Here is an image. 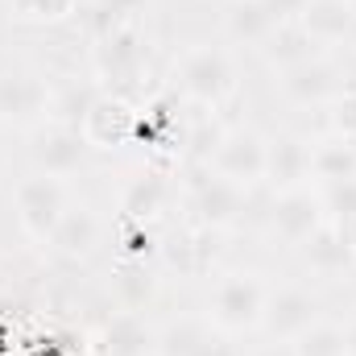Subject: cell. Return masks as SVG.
<instances>
[{
  "label": "cell",
  "mask_w": 356,
  "mask_h": 356,
  "mask_svg": "<svg viewBox=\"0 0 356 356\" xmlns=\"http://www.w3.org/2000/svg\"><path fill=\"white\" fill-rule=\"evenodd\" d=\"M311 54H319V46L302 33V25L298 21H290V25H277L273 29V38L266 42V58L282 71V67H290V63H298V58H311Z\"/></svg>",
  "instance_id": "484cf974"
},
{
  "label": "cell",
  "mask_w": 356,
  "mask_h": 356,
  "mask_svg": "<svg viewBox=\"0 0 356 356\" xmlns=\"http://www.w3.org/2000/svg\"><path fill=\"white\" fill-rule=\"evenodd\" d=\"M307 4H311V0H266V8L273 13V21H277V25H290V21H298Z\"/></svg>",
  "instance_id": "1f68e13d"
},
{
  "label": "cell",
  "mask_w": 356,
  "mask_h": 356,
  "mask_svg": "<svg viewBox=\"0 0 356 356\" xmlns=\"http://www.w3.org/2000/svg\"><path fill=\"white\" fill-rule=\"evenodd\" d=\"M50 91L54 83L33 71H4L0 75V120L38 129L50 120Z\"/></svg>",
  "instance_id": "9a60e30c"
},
{
  "label": "cell",
  "mask_w": 356,
  "mask_h": 356,
  "mask_svg": "<svg viewBox=\"0 0 356 356\" xmlns=\"http://www.w3.org/2000/svg\"><path fill=\"white\" fill-rule=\"evenodd\" d=\"M224 38L236 42V46H253V50H266V42L273 38L277 21L266 8V0H228L224 4Z\"/></svg>",
  "instance_id": "7402d4cb"
},
{
  "label": "cell",
  "mask_w": 356,
  "mask_h": 356,
  "mask_svg": "<svg viewBox=\"0 0 356 356\" xmlns=\"http://www.w3.org/2000/svg\"><path fill=\"white\" fill-rule=\"evenodd\" d=\"M99 356H154L158 353V327L145 319V311H124L116 307L99 323Z\"/></svg>",
  "instance_id": "2e32d148"
},
{
  "label": "cell",
  "mask_w": 356,
  "mask_h": 356,
  "mask_svg": "<svg viewBox=\"0 0 356 356\" xmlns=\"http://www.w3.org/2000/svg\"><path fill=\"white\" fill-rule=\"evenodd\" d=\"M99 236H104L99 216L91 211L88 203H71L67 216L58 220V228H54V236H50L46 249L54 257H63V261H88L91 253L99 249Z\"/></svg>",
  "instance_id": "d6986e66"
},
{
  "label": "cell",
  "mask_w": 356,
  "mask_h": 356,
  "mask_svg": "<svg viewBox=\"0 0 356 356\" xmlns=\"http://www.w3.org/2000/svg\"><path fill=\"white\" fill-rule=\"evenodd\" d=\"M266 154H269V137H261L249 124H236V129L220 133V141H216V149H211V158L203 166L224 175L236 186L253 191L257 182H266Z\"/></svg>",
  "instance_id": "9c48e42d"
},
{
  "label": "cell",
  "mask_w": 356,
  "mask_h": 356,
  "mask_svg": "<svg viewBox=\"0 0 356 356\" xmlns=\"http://www.w3.org/2000/svg\"><path fill=\"white\" fill-rule=\"evenodd\" d=\"M253 356H294V344H282V340H269V344H261Z\"/></svg>",
  "instance_id": "d6a6232c"
},
{
  "label": "cell",
  "mask_w": 356,
  "mask_h": 356,
  "mask_svg": "<svg viewBox=\"0 0 356 356\" xmlns=\"http://www.w3.org/2000/svg\"><path fill=\"white\" fill-rule=\"evenodd\" d=\"M323 319V298L311 290V286H282V290H269L266 298V315H261V327L266 340H282V344H294L302 332H311L315 323Z\"/></svg>",
  "instance_id": "8fae6325"
},
{
  "label": "cell",
  "mask_w": 356,
  "mask_h": 356,
  "mask_svg": "<svg viewBox=\"0 0 356 356\" xmlns=\"http://www.w3.org/2000/svg\"><path fill=\"white\" fill-rule=\"evenodd\" d=\"M236 91V67L224 46H191L175 63V95L199 108H220Z\"/></svg>",
  "instance_id": "277c9868"
},
{
  "label": "cell",
  "mask_w": 356,
  "mask_h": 356,
  "mask_svg": "<svg viewBox=\"0 0 356 356\" xmlns=\"http://www.w3.org/2000/svg\"><path fill=\"white\" fill-rule=\"evenodd\" d=\"M175 199H178L175 170H170V166L145 162L137 175L124 178V186H120V199H116L120 224H145V228H154V224L170 211Z\"/></svg>",
  "instance_id": "30bf717a"
},
{
  "label": "cell",
  "mask_w": 356,
  "mask_h": 356,
  "mask_svg": "<svg viewBox=\"0 0 356 356\" xmlns=\"http://www.w3.org/2000/svg\"><path fill=\"white\" fill-rule=\"evenodd\" d=\"M298 253H302V266L315 277H348V273H356V245L332 224H323Z\"/></svg>",
  "instance_id": "44dd1931"
},
{
  "label": "cell",
  "mask_w": 356,
  "mask_h": 356,
  "mask_svg": "<svg viewBox=\"0 0 356 356\" xmlns=\"http://www.w3.org/2000/svg\"><path fill=\"white\" fill-rule=\"evenodd\" d=\"M0 175H4V154H0Z\"/></svg>",
  "instance_id": "e575fe53"
},
{
  "label": "cell",
  "mask_w": 356,
  "mask_h": 356,
  "mask_svg": "<svg viewBox=\"0 0 356 356\" xmlns=\"http://www.w3.org/2000/svg\"><path fill=\"white\" fill-rule=\"evenodd\" d=\"M266 182L277 191H294L311 182V141L298 133H277L269 137V154H266Z\"/></svg>",
  "instance_id": "ac0fdd59"
},
{
  "label": "cell",
  "mask_w": 356,
  "mask_h": 356,
  "mask_svg": "<svg viewBox=\"0 0 356 356\" xmlns=\"http://www.w3.org/2000/svg\"><path fill=\"white\" fill-rule=\"evenodd\" d=\"M91 79L112 95L133 99L141 79L149 75V38L141 25H116V29H95L91 33Z\"/></svg>",
  "instance_id": "6da1fadb"
},
{
  "label": "cell",
  "mask_w": 356,
  "mask_h": 356,
  "mask_svg": "<svg viewBox=\"0 0 356 356\" xmlns=\"http://www.w3.org/2000/svg\"><path fill=\"white\" fill-rule=\"evenodd\" d=\"M79 133L88 137V145L95 154H116L124 145L137 141V104L124 99V95H112V91H99L95 104L88 108Z\"/></svg>",
  "instance_id": "4fadbf2b"
},
{
  "label": "cell",
  "mask_w": 356,
  "mask_h": 356,
  "mask_svg": "<svg viewBox=\"0 0 356 356\" xmlns=\"http://www.w3.org/2000/svg\"><path fill=\"white\" fill-rule=\"evenodd\" d=\"M158 282H162V269L154 261H116L112 298L124 311H149L154 298H158Z\"/></svg>",
  "instance_id": "603a6c76"
},
{
  "label": "cell",
  "mask_w": 356,
  "mask_h": 356,
  "mask_svg": "<svg viewBox=\"0 0 356 356\" xmlns=\"http://www.w3.org/2000/svg\"><path fill=\"white\" fill-rule=\"evenodd\" d=\"M4 8L21 25H63L79 13V0H4Z\"/></svg>",
  "instance_id": "4316f807"
},
{
  "label": "cell",
  "mask_w": 356,
  "mask_h": 356,
  "mask_svg": "<svg viewBox=\"0 0 356 356\" xmlns=\"http://www.w3.org/2000/svg\"><path fill=\"white\" fill-rule=\"evenodd\" d=\"M178 199H182L191 224L211 228V232H228L249 216V186H236L207 166H191Z\"/></svg>",
  "instance_id": "7a4b0ae2"
},
{
  "label": "cell",
  "mask_w": 356,
  "mask_h": 356,
  "mask_svg": "<svg viewBox=\"0 0 356 356\" xmlns=\"http://www.w3.org/2000/svg\"><path fill=\"white\" fill-rule=\"evenodd\" d=\"M344 348H348V356H356V319L344 323Z\"/></svg>",
  "instance_id": "836d02e7"
},
{
  "label": "cell",
  "mask_w": 356,
  "mask_h": 356,
  "mask_svg": "<svg viewBox=\"0 0 356 356\" xmlns=\"http://www.w3.org/2000/svg\"><path fill=\"white\" fill-rule=\"evenodd\" d=\"M266 282L249 269H232V273H220V282L211 286V298H207V323L228 332V336H249L261 327V315H266Z\"/></svg>",
  "instance_id": "3957f363"
},
{
  "label": "cell",
  "mask_w": 356,
  "mask_h": 356,
  "mask_svg": "<svg viewBox=\"0 0 356 356\" xmlns=\"http://www.w3.org/2000/svg\"><path fill=\"white\" fill-rule=\"evenodd\" d=\"M298 25H302V33H307L319 50L344 46V42L356 38V13H353L348 0H311V4L302 8Z\"/></svg>",
  "instance_id": "ffe728a7"
},
{
  "label": "cell",
  "mask_w": 356,
  "mask_h": 356,
  "mask_svg": "<svg viewBox=\"0 0 356 356\" xmlns=\"http://www.w3.org/2000/svg\"><path fill=\"white\" fill-rule=\"evenodd\" d=\"M158 353L162 356H245L236 344V336L211 327L199 315H182L170 319L166 327H158Z\"/></svg>",
  "instance_id": "5bb4252c"
},
{
  "label": "cell",
  "mask_w": 356,
  "mask_h": 356,
  "mask_svg": "<svg viewBox=\"0 0 356 356\" xmlns=\"http://www.w3.org/2000/svg\"><path fill=\"white\" fill-rule=\"evenodd\" d=\"M99 154L88 145V137L75 129V124H63V120H42L38 129H29V162L38 175L50 178H75L91 170Z\"/></svg>",
  "instance_id": "8992f818"
},
{
  "label": "cell",
  "mask_w": 356,
  "mask_h": 356,
  "mask_svg": "<svg viewBox=\"0 0 356 356\" xmlns=\"http://www.w3.org/2000/svg\"><path fill=\"white\" fill-rule=\"evenodd\" d=\"M186 116L175 91H158L154 99H145V108L137 112V141L149 149L154 166H170L175 170L178 158L186 154Z\"/></svg>",
  "instance_id": "52a82bcc"
},
{
  "label": "cell",
  "mask_w": 356,
  "mask_h": 356,
  "mask_svg": "<svg viewBox=\"0 0 356 356\" xmlns=\"http://www.w3.org/2000/svg\"><path fill=\"white\" fill-rule=\"evenodd\" d=\"M154 356H162V353H154Z\"/></svg>",
  "instance_id": "8d00e7d4"
},
{
  "label": "cell",
  "mask_w": 356,
  "mask_h": 356,
  "mask_svg": "<svg viewBox=\"0 0 356 356\" xmlns=\"http://www.w3.org/2000/svg\"><path fill=\"white\" fill-rule=\"evenodd\" d=\"M327 224V207L319 186H294V191H277L269 203V236L286 249H302L319 228Z\"/></svg>",
  "instance_id": "ba28073f"
},
{
  "label": "cell",
  "mask_w": 356,
  "mask_h": 356,
  "mask_svg": "<svg viewBox=\"0 0 356 356\" xmlns=\"http://www.w3.org/2000/svg\"><path fill=\"white\" fill-rule=\"evenodd\" d=\"M319 195H323V207H327V224L340 228V232L356 245V178L319 186Z\"/></svg>",
  "instance_id": "83f0119b"
},
{
  "label": "cell",
  "mask_w": 356,
  "mask_h": 356,
  "mask_svg": "<svg viewBox=\"0 0 356 356\" xmlns=\"http://www.w3.org/2000/svg\"><path fill=\"white\" fill-rule=\"evenodd\" d=\"M277 88H282V95H286L294 108H327L348 83H344L340 67L319 50V54H311V58H298V63L282 67V71H277Z\"/></svg>",
  "instance_id": "7c38bea8"
},
{
  "label": "cell",
  "mask_w": 356,
  "mask_h": 356,
  "mask_svg": "<svg viewBox=\"0 0 356 356\" xmlns=\"http://www.w3.org/2000/svg\"><path fill=\"white\" fill-rule=\"evenodd\" d=\"M348 178H356V141L332 137V133L311 141V182L315 186H332Z\"/></svg>",
  "instance_id": "cb8c5ba5"
},
{
  "label": "cell",
  "mask_w": 356,
  "mask_h": 356,
  "mask_svg": "<svg viewBox=\"0 0 356 356\" xmlns=\"http://www.w3.org/2000/svg\"><path fill=\"white\" fill-rule=\"evenodd\" d=\"M211 257H216V232L211 228H199V224H182L175 236H166L158 245V261L166 269H178L182 277H199L211 269Z\"/></svg>",
  "instance_id": "e0dca14e"
},
{
  "label": "cell",
  "mask_w": 356,
  "mask_h": 356,
  "mask_svg": "<svg viewBox=\"0 0 356 356\" xmlns=\"http://www.w3.org/2000/svg\"><path fill=\"white\" fill-rule=\"evenodd\" d=\"M294 356H348V348H344V323L319 319L311 332H302L294 340Z\"/></svg>",
  "instance_id": "f1b7e54d"
},
{
  "label": "cell",
  "mask_w": 356,
  "mask_h": 356,
  "mask_svg": "<svg viewBox=\"0 0 356 356\" xmlns=\"http://www.w3.org/2000/svg\"><path fill=\"white\" fill-rule=\"evenodd\" d=\"M71 207V195H67V182L50 175H25L13 186V211H17V224L21 232L33 241V245H50L58 220L67 216Z\"/></svg>",
  "instance_id": "5b68a950"
},
{
  "label": "cell",
  "mask_w": 356,
  "mask_h": 356,
  "mask_svg": "<svg viewBox=\"0 0 356 356\" xmlns=\"http://www.w3.org/2000/svg\"><path fill=\"white\" fill-rule=\"evenodd\" d=\"M149 0H91V33L116 25H141Z\"/></svg>",
  "instance_id": "f546056e"
},
{
  "label": "cell",
  "mask_w": 356,
  "mask_h": 356,
  "mask_svg": "<svg viewBox=\"0 0 356 356\" xmlns=\"http://www.w3.org/2000/svg\"><path fill=\"white\" fill-rule=\"evenodd\" d=\"M348 4H353V13H356V0H348Z\"/></svg>",
  "instance_id": "d590c367"
},
{
  "label": "cell",
  "mask_w": 356,
  "mask_h": 356,
  "mask_svg": "<svg viewBox=\"0 0 356 356\" xmlns=\"http://www.w3.org/2000/svg\"><path fill=\"white\" fill-rule=\"evenodd\" d=\"M323 112H327V133L332 137L356 141V88H344Z\"/></svg>",
  "instance_id": "4dcf8cb0"
},
{
  "label": "cell",
  "mask_w": 356,
  "mask_h": 356,
  "mask_svg": "<svg viewBox=\"0 0 356 356\" xmlns=\"http://www.w3.org/2000/svg\"><path fill=\"white\" fill-rule=\"evenodd\" d=\"M99 91L104 88L95 79H67V83H58V88L50 91V120H63V124L79 129Z\"/></svg>",
  "instance_id": "d4e9b609"
}]
</instances>
